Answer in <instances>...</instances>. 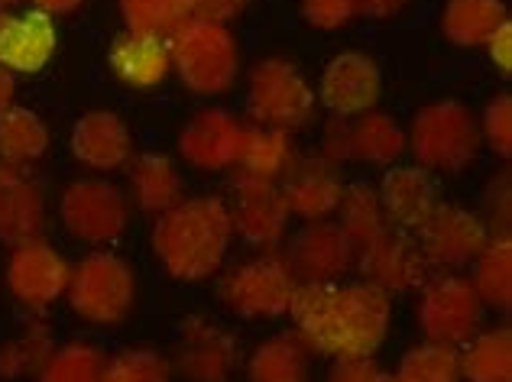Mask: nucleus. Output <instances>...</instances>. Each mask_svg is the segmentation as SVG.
<instances>
[{
	"mask_svg": "<svg viewBox=\"0 0 512 382\" xmlns=\"http://www.w3.org/2000/svg\"><path fill=\"white\" fill-rule=\"evenodd\" d=\"M289 315L308 353L341 360L373 357L393 324V302L373 282H308L292 295Z\"/></svg>",
	"mask_w": 512,
	"mask_h": 382,
	"instance_id": "nucleus-1",
	"label": "nucleus"
},
{
	"mask_svg": "<svg viewBox=\"0 0 512 382\" xmlns=\"http://www.w3.org/2000/svg\"><path fill=\"white\" fill-rule=\"evenodd\" d=\"M234 227L221 195H195L175 201L153 224V253L175 282H205L218 276Z\"/></svg>",
	"mask_w": 512,
	"mask_h": 382,
	"instance_id": "nucleus-2",
	"label": "nucleus"
},
{
	"mask_svg": "<svg viewBox=\"0 0 512 382\" xmlns=\"http://www.w3.org/2000/svg\"><path fill=\"white\" fill-rule=\"evenodd\" d=\"M477 114L454 98H441L419 107L406 133V149H412L415 166L425 172L457 175L480 156Z\"/></svg>",
	"mask_w": 512,
	"mask_h": 382,
	"instance_id": "nucleus-3",
	"label": "nucleus"
},
{
	"mask_svg": "<svg viewBox=\"0 0 512 382\" xmlns=\"http://www.w3.org/2000/svg\"><path fill=\"white\" fill-rule=\"evenodd\" d=\"M169 62L192 94H224L240 75V43L231 26L192 17L169 39Z\"/></svg>",
	"mask_w": 512,
	"mask_h": 382,
	"instance_id": "nucleus-4",
	"label": "nucleus"
},
{
	"mask_svg": "<svg viewBox=\"0 0 512 382\" xmlns=\"http://www.w3.org/2000/svg\"><path fill=\"white\" fill-rule=\"evenodd\" d=\"M65 298L82 321L94 327H117L137 308V272L124 256L94 250L72 266Z\"/></svg>",
	"mask_w": 512,
	"mask_h": 382,
	"instance_id": "nucleus-5",
	"label": "nucleus"
},
{
	"mask_svg": "<svg viewBox=\"0 0 512 382\" xmlns=\"http://www.w3.org/2000/svg\"><path fill=\"white\" fill-rule=\"evenodd\" d=\"M315 88L292 59L266 56L247 75V114L256 127L295 133L315 120Z\"/></svg>",
	"mask_w": 512,
	"mask_h": 382,
	"instance_id": "nucleus-6",
	"label": "nucleus"
},
{
	"mask_svg": "<svg viewBox=\"0 0 512 382\" xmlns=\"http://www.w3.org/2000/svg\"><path fill=\"white\" fill-rule=\"evenodd\" d=\"M295 289H299V282H295L289 263L282 259V253L269 250L224 269L218 298L231 315L244 321H276L289 315Z\"/></svg>",
	"mask_w": 512,
	"mask_h": 382,
	"instance_id": "nucleus-7",
	"label": "nucleus"
},
{
	"mask_svg": "<svg viewBox=\"0 0 512 382\" xmlns=\"http://www.w3.org/2000/svg\"><path fill=\"white\" fill-rule=\"evenodd\" d=\"M415 321L428 344L457 347L480 331L483 302L470 279L457 276V272H438L419 285Z\"/></svg>",
	"mask_w": 512,
	"mask_h": 382,
	"instance_id": "nucleus-8",
	"label": "nucleus"
},
{
	"mask_svg": "<svg viewBox=\"0 0 512 382\" xmlns=\"http://www.w3.org/2000/svg\"><path fill=\"white\" fill-rule=\"evenodd\" d=\"M59 221L69 237L104 247L124 237L130 224V201L124 188L107 179H78L62 188Z\"/></svg>",
	"mask_w": 512,
	"mask_h": 382,
	"instance_id": "nucleus-9",
	"label": "nucleus"
},
{
	"mask_svg": "<svg viewBox=\"0 0 512 382\" xmlns=\"http://www.w3.org/2000/svg\"><path fill=\"white\" fill-rule=\"evenodd\" d=\"M227 214H231L234 234L247 243V247L269 253L286 240L289 230V208L282 198V188L276 182L253 179V175L237 172L227 188Z\"/></svg>",
	"mask_w": 512,
	"mask_h": 382,
	"instance_id": "nucleus-10",
	"label": "nucleus"
},
{
	"mask_svg": "<svg viewBox=\"0 0 512 382\" xmlns=\"http://www.w3.org/2000/svg\"><path fill=\"white\" fill-rule=\"evenodd\" d=\"M354 269L386 295L419 292V285L431 276V266L422 253L419 237L412 230L386 224L380 234L354 253Z\"/></svg>",
	"mask_w": 512,
	"mask_h": 382,
	"instance_id": "nucleus-11",
	"label": "nucleus"
},
{
	"mask_svg": "<svg viewBox=\"0 0 512 382\" xmlns=\"http://www.w3.org/2000/svg\"><path fill=\"white\" fill-rule=\"evenodd\" d=\"M72 266L56 247H49L43 237L17 243L7 256L4 266V282L13 302L26 311H46L65 298L69 289Z\"/></svg>",
	"mask_w": 512,
	"mask_h": 382,
	"instance_id": "nucleus-12",
	"label": "nucleus"
},
{
	"mask_svg": "<svg viewBox=\"0 0 512 382\" xmlns=\"http://www.w3.org/2000/svg\"><path fill=\"white\" fill-rule=\"evenodd\" d=\"M240 366L237 334L224 324L192 315L175 337V373L185 382H231Z\"/></svg>",
	"mask_w": 512,
	"mask_h": 382,
	"instance_id": "nucleus-13",
	"label": "nucleus"
},
{
	"mask_svg": "<svg viewBox=\"0 0 512 382\" xmlns=\"http://www.w3.org/2000/svg\"><path fill=\"white\" fill-rule=\"evenodd\" d=\"M490 230L477 211L464 204L438 201V208L428 214V221L419 227V243L431 269H461L477 259L487 247Z\"/></svg>",
	"mask_w": 512,
	"mask_h": 382,
	"instance_id": "nucleus-14",
	"label": "nucleus"
},
{
	"mask_svg": "<svg viewBox=\"0 0 512 382\" xmlns=\"http://www.w3.org/2000/svg\"><path fill=\"white\" fill-rule=\"evenodd\" d=\"M383 94V75L373 56L357 49L338 52L318 78L315 98L334 120H354L376 107Z\"/></svg>",
	"mask_w": 512,
	"mask_h": 382,
	"instance_id": "nucleus-15",
	"label": "nucleus"
},
{
	"mask_svg": "<svg viewBox=\"0 0 512 382\" xmlns=\"http://www.w3.org/2000/svg\"><path fill=\"white\" fill-rule=\"evenodd\" d=\"M282 259L299 285L341 282L354 269V247L338 221H305L299 234H292Z\"/></svg>",
	"mask_w": 512,
	"mask_h": 382,
	"instance_id": "nucleus-16",
	"label": "nucleus"
},
{
	"mask_svg": "<svg viewBox=\"0 0 512 382\" xmlns=\"http://www.w3.org/2000/svg\"><path fill=\"white\" fill-rule=\"evenodd\" d=\"M247 124L224 107H205L179 130V156L198 172H227L237 166Z\"/></svg>",
	"mask_w": 512,
	"mask_h": 382,
	"instance_id": "nucleus-17",
	"label": "nucleus"
},
{
	"mask_svg": "<svg viewBox=\"0 0 512 382\" xmlns=\"http://www.w3.org/2000/svg\"><path fill=\"white\" fill-rule=\"evenodd\" d=\"M56 23L39 10H0V65L13 75L46 68L56 56Z\"/></svg>",
	"mask_w": 512,
	"mask_h": 382,
	"instance_id": "nucleus-18",
	"label": "nucleus"
},
{
	"mask_svg": "<svg viewBox=\"0 0 512 382\" xmlns=\"http://www.w3.org/2000/svg\"><path fill=\"white\" fill-rule=\"evenodd\" d=\"M72 156L91 172H117L133 156V133L114 111H88L75 120L69 136Z\"/></svg>",
	"mask_w": 512,
	"mask_h": 382,
	"instance_id": "nucleus-19",
	"label": "nucleus"
},
{
	"mask_svg": "<svg viewBox=\"0 0 512 382\" xmlns=\"http://www.w3.org/2000/svg\"><path fill=\"white\" fill-rule=\"evenodd\" d=\"M282 198L292 217L302 221H328L331 214H338V204L344 195L341 172L328 159H299L286 179H282Z\"/></svg>",
	"mask_w": 512,
	"mask_h": 382,
	"instance_id": "nucleus-20",
	"label": "nucleus"
},
{
	"mask_svg": "<svg viewBox=\"0 0 512 382\" xmlns=\"http://www.w3.org/2000/svg\"><path fill=\"white\" fill-rule=\"evenodd\" d=\"M46 195L36 179L23 169L0 162V243H17L43 237Z\"/></svg>",
	"mask_w": 512,
	"mask_h": 382,
	"instance_id": "nucleus-21",
	"label": "nucleus"
},
{
	"mask_svg": "<svg viewBox=\"0 0 512 382\" xmlns=\"http://www.w3.org/2000/svg\"><path fill=\"white\" fill-rule=\"evenodd\" d=\"M386 224L402 230H419L428 214L438 208V185L422 166H389L376 185Z\"/></svg>",
	"mask_w": 512,
	"mask_h": 382,
	"instance_id": "nucleus-22",
	"label": "nucleus"
},
{
	"mask_svg": "<svg viewBox=\"0 0 512 382\" xmlns=\"http://www.w3.org/2000/svg\"><path fill=\"white\" fill-rule=\"evenodd\" d=\"M107 68H111L117 85L130 91H153L172 72L169 46L166 39L124 30L120 36H114L111 49H107Z\"/></svg>",
	"mask_w": 512,
	"mask_h": 382,
	"instance_id": "nucleus-23",
	"label": "nucleus"
},
{
	"mask_svg": "<svg viewBox=\"0 0 512 382\" xmlns=\"http://www.w3.org/2000/svg\"><path fill=\"white\" fill-rule=\"evenodd\" d=\"M406 153V130L386 111H367L354 120H341V156L344 162H367V166H393Z\"/></svg>",
	"mask_w": 512,
	"mask_h": 382,
	"instance_id": "nucleus-24",
	"label": "nucleus"
},
{
	"mask_svg": "<svg viewBox=\"0 0 512 382\" xmlns=\"http://www.w3.org/2000/svg\"><path fill=\"white\" fill-rule=\"evenodd\" d=\"M509 23L506 0H444L441 4V36L457 49H480L490 36Z\"/></svg>",
	"mask_w": 512,
	"mask_h": 382,
	"instance_id": "nucleus-25",
	"label": "nucleus"
},
{
	"mask_svg": "<svg viewBox=\"0 0 512 382\" xmlns=\"http://www.w3.org/2000/svg\"><path fill=\"white\" fill-rule=\"evenodd\" d=\"M130 191L137 208L159 217L175 201H182V172L166 153H140L130 156Z\"/></svg>",
	"mask_w": 512,
	"mask_h": 382,
	"instance_id": "nucleus-26",
	"label": "nucleus"
},
{
	"mask_svg": "<svg viewBox=\"0 0 512 382\" xmlns=\"http://www.w3.org/2000/svg\"><path fill=\"white\" fill-rule=\"evenodd\" d=\"M299 159L302 156H299V146H295V140H292V133L253 124L244 133V146H240L237 166L244 175L279 185L295 166H299Z\"/></svg>",
	"mask_w": 512,
	"mask_h": 382,
	"instance_id": "nucleus-27",
	"label": "nucleus"
},
{
	"mask_svg": "<svg viewBox=\"0 0 512 382\" xmlns=\"http://www.w3.org/2000/svg\"><path fill=\"white\" fill-rule=\"evenodd\" d=\"M247 382H312L308 347L299 334H273L260 340L247 360Z\"/></svg>",
	"mask_w": 512,
	"mask_h": 382,
	"instance_id": "nucleus-28",
	"label": "nucleus"
},
{
	"mask_svg": "<svg viewBox=\"0 0 512 382\" xmlns=\"http://www.w3.org/2000/svg\"><path fill=\"white\" fill-rule=\"evenodd\" d=\"M464 353H457L464 382H512V331L509 324L487 327L464 340Z\"/></svg>",
	"mask_w": 512,
	"mask_h": 382,
	"instance_id": "nucleus-29",
	"label": "nucleus"
},
{
	"mask_svg": "<svg viewBox=\"0 0 512 382\" xmlns=\"http://www.w3.org/2000/svg\"><path fill=\"white\" fill-rule=\"evenodd\" d=\"M49 149V127L30 107L10 104L0 114V162L26 169L30 162L43 159Z\"/></svg>",
	"mask_w": 512,
	"mask_h": 382,
	"instance_id": "nucleus-30",
	"label": "nucleus"
},
{
	"mask_svg": "<svg viewBox=\"0 0 512 382\" xmlns=\"http://www.w3.org/2000/svg\"><path fill=\"white\" fill-rule=\"evenodd\" d=\"M470 285L480 295L483 308H493L506 315L512 305V240L490 237L474 259V276Z\"/></svg>",
	"mask_w": 512,
	"mask_h": 382,
	"instance_id": "nucleus-31",
	"label": "nucleus"
},
{
	"mask_svg": "<svg viewBox=\"0 0 512 382\" xmlns=\"http://www.w3.org/2000/svg\"><path fill=\"white\" fill-rule=\"evenodd\" d=\"M338 214H341L338 224L347 234L354 253L363 247V243H370L386 227V214H383L380 195H376V188L370 182H350V185H344Z\"/></svg>",
	"mask_w": 512,
	"mask_h": 382,
	"instance_id": "nucleus-32",
	"label": "nucleus"
},
{
	"mask_svg": "<svg viewBox=\"0 0 512 382\" xmlns=\"http://www.w3.org/2000/svg\"><path fill=\"white\" fill-rule=\"evenodd\" d=\"M56 350V337H52L46 321H30L23 331L0 344V379H20L26 373H39L43 363Z\"/></svg>",
	"mask_w": 512,
	"mask_h": 382,
	"instance_id": "nucleus-33",
	"label": "nucleus"
},
{
	"mask_svg": "<svg viewBox=\"0 0 512 382\" xmlns=\"http://www.w3.org/2000/svg\"><path fill=\"white\" fill-rule=\"evenodd\" d=\"M192 4L195 0H117L127 30L156 39H169L192 20Z\"/></svg>",
	"mask_w": 512,
	"mask_h": 382,
	"instance_id": "nucleus-34",
	"label": "nucleus"
},
{
	"mask_svg": "<svg viewBox=\"0 0 512 382\" xmlns=\"http://www.w3.org/2000/svg\"><path fill=\"white\" fill-rule=\"evenodd\" d=\"M389 382H461L457 350L425 340V344L402 353L396 373H389Z\"/></svg>",
	"mask_w": 512,
	"mask_h": 382,
	"instance_id": "nucleus-35",
	"label": "nucleus"
},
{
	"mask_svg": "<svg viewBox=\"0 0 512 382\" xmlns=\"http://www.w3.org/2000/svg\"><path fill=\"white\" fill-rule=\"evenodd\" d=\"M104 353L88 340H69L36 373V382H101Z\"/></svg>",
	"mask_w": 512,
	"mask_h": 382,
	"instance_id": "nucleus-36",
	"label": "nucleus"
},
{
	"mask_svg": "<svg viewBox=\"0 0 512 382\" xmlns=\"http://www.w3.org/2000/svg\"><path fill=\"white\" fill-rule=\"evenodd\" d=\"M101 382H172V366L150 347H127L104 360Z\"/></svg>",
	"mask_w": 512,
	"mask_h": 382,
	"instance_id": "nucleus-37",
	"label": "nucleus"
},
{
	"mask_svg": "<svg viewBox=\"0 0 512 382\" xmlns=\"http://www.w3.org/2000/svg\"><path fill=\"white\" fill-rule=\"evenodd\" d=\"M477 127H480V140L506 162L512 156V98H509V91H500L496 98L487 101Z\"/></svg>",
	"mask_w": 512,
	"mask_h": 382,
	"instance_id": "nucleus-38",
	"label": "nucleus"
},
{
	"mask_svg": "<svg viewBox=\"0 0 512 382\" xmlns=\"http://www.w3.org/2000/svg\"><path fill=\"white\" fill-rule=\"evenodd\" d=\"M299 13L312 30L334 33L357 17V4L354 0H299Z\"/></svg>",
	"mask_w": 512,
	"mask_h": 382,
	"instance_id": "nucleus-39",
	"label": "nucleus"
},
{
	"mask_svg": "<svg viewBox=\"0 0 512 382\" xmlns=\"http://www.w3.org/2000/svg\"><path fill=\"white\" fill-rule=\"evenodd\" d=\"M509 214H512V191H509V169L503 166L500 175H493L487 185V224L490 237H509Z\"/></svg>",
	"mask_w": 512,
	"mask_h": 382,
	"instance_id": "nucleus-40",
	"label": "nucleus"
},
{
	"mask_svg": "<svg viewBox=\"0 0 512 382\" xmlns=\"http://www.w3.org/2000/svg\"><path fill=\"white\" fill-rule=\"evenodd\" d=\"M325 382H389V373L373 357H341L331 363Z\"/></svg>",
	"mask_w": 512,
	"mask_h": 382,
	"instance_id": "nucleus-41",
	"label": "nucleus"
},
{
	"mask_svg": "<svg viewBox=\"0 0 512 382\" xmlns=\"http://www.w3.org/2000/svg\"><path fill=\"white\" fill-rule=\"evenodd\" d=\"M247 7H250V0H195V4H192V17L227 26L231 20H237Z\"/></svg>",
	"mask_w": 512,
	"mask_h": 382,
	"instance_id": "nucleus-42",
	"label": "nucleus"
},
{
	"mask_svg": "<svg viewBox=\"0 0 512 382\" xmlns=\"http://www.w3.org/2000/svg\"><path fill=\"white\" fill-rule=\"evenodd\" d=\"M487 52H490V62L500 68V75L509 78V72H512V23H503L500 30L490 36Z\"/></svg>",
	"mask_w": 512,
	"mask_h": 382,
	"instance_id": "nucleus-43",
	"label": "nucleus"
},
{
	"mask_svg": "<svg viewBox=\"0 0 512 382\" xmlns=\"http://www.w3.org/2000/svg\"><path fill=\"white\" fill-rule=\"evenodd\" d=\"M354 4H357V17L396 20L402 10H409L412 0H354Z\"/></svg>",
	"mask_w": 512,
	"mask_h": 382,
	"instance_id": "nucleus-44",
	"label": "nucleus"
},
{
	"mask_svg": "<svg viewBox=\"0 0 512 382\" xmlns=\"http://www.w3.org/2000/svg\"><path fill=\"white\" fill-rule=\"evenodd\" d=\"M82 4L85 0H33V10L46 13L49 20H56V17H69V13L82 10Z\"/></svg>",
	"mask_w": 512,
	"mask_h": 382,
	"instance_id": "nucleus-45",
	"label": "nucleus"
},
{
	"mask_svg": "<svg viewBox=\"0 0 512 382\" xmlns=\"http://www.w3.org/2000/svg\"><path fill=\"white\" fill-rule=\"evenodd\" d=\"M13 98H17V78H13V72H7V68L0 65V114H4L7 107L13 104Z\"/></svg>",
	"mask_w": 512,
	"mask_h": 382,
	"instance_id": "nucleus-46",
	"label": "nucleus"
},
{
	"mask_svg": "<svg viewBox=\"0 0 512 382\" xmlns=\"http://www.w3.org/2000/svg\"><path fill=\"white\" fill-rule=\"evenodd\" d=\"M20 0H0V10H10V7H17Z\"/></svg>",
	"mask_w": 512,
	"mask_h": 382,
	"instance_id": "nucleus-47",
	"label": "nucleus"
}]
</instances>
